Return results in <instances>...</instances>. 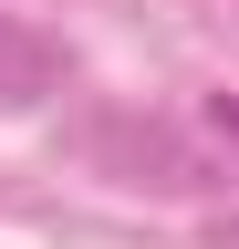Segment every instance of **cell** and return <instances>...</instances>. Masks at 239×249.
<instances>
[{"label":"cell","mask_w":239,"mask_h":249,"mask_svg":"<svg viewBox=\"0 0 239 249\" xmlns=\"http://www.w3.org/2000/svg\"><path fill=\"white\" fill-rule=\"evenodd\" d=\"M52 83H63V52H52L32 21H11V11H0V104H42Z\"/></svg>","instance_id":"obj_1"}]
</instances>
